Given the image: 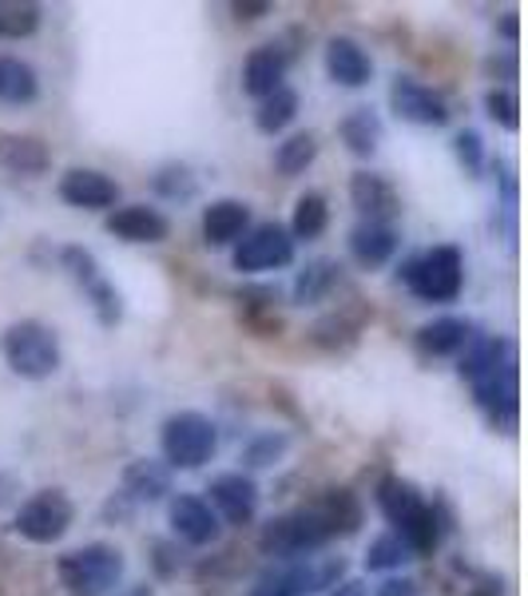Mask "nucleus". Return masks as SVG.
I'll return each instance as SVG.
<instances>
[{"mask_svg":"<svg viewBox=\"0 0 528 596\" xmlns=\"http://www.w3.org/2000/svg\"><path fill=\"white\" fill-rule=\"evenodd\" d=\"M238 275H266V271H283L294 263V239L283 223H251L243 239L231 251Z\"/></svg>","mask_w":528,"mask_h":596,"instance_id":"1a4fd4ad","label":"nucleus"},{"mask_svg":"<svg viewBox=\"0 0 528 596\" xmlns=\"http://www.w3.org/2000/svg\"><path fill=\"white\" fill-rule=\"evenodd\" d=\"M123 553L104 541L72 549L57 560V577L68 596H108L123 580Z\"/></svg>","mask_w":528,"mask_h":596,"instance_id":"20e7f679","label":"nucleus"},{"mask_svg":"<svg viewBox=\"0 0 528 596\" xmlns=\"http://www.w3.org/2000/svg\"><path fill=\"white\" fill-rule=\"evenodd\" d=\"M0 354L9 362V370L24 382H44L60 370V339L52 326L37 319L12 322L4 339H0Z\"/></svg>","mask_w":528,"mask_h":596,"instance_id":"7ed1b4c3","label":"nucleus"},{"mask_svg":"<svg viewBox=\"0 0 528 596\" xmlns=\"http://www.w3.org/2000/svg\"><path fill=\"white\" fill-rule=\"evenodd\" d=\"M349 203L358 208L362 223H389V228H394V219L402 215L397 188L386 175H377V171H358V175L349 180Z\"/></svg>","mask_w":528,"mask_h":596,"instance_id":"2eb2a0df","label":"nucleus"},{"mask_svg":"<svg viewBox=\"0 0 528 596\" xmlns=\"http://www.w3.org/2000/svg\"><path fill=\"white\" fill-rule=\"evenodd\" d=\"M72 517H75V505L64 489H37L17 509L12 529H17V537L29 541V545H57L72 529Z\"/></svg>","mask_w":528,"mask_h":596,"instance_id":"6e6552de","label":"nucleus"},{"mask_svg":"<svg viewBox=\"0 0 528 596\" xmlns=\"http://www.w3.org/2000/svg\"><path fill=\"white\" fill-rule=\"evenodd\" d=\"M235 12H238V20H258V17H266V12H271V4H266V0H238L235 4Z\"/></svg>","mask_w":528,"mask_h":596,"instance_id":"58836bf2","label":"nucleus"},{"mask_svg":"<svg viewBox=\"0 0 528 596\" xmlns=\"http://www.w3.org/2000/svg\"><path fill=\"white\" fill-rule=\"evenodd\" d=\"M60 199L75 211H112L120 203V183L95 168H72L60 175Z\"/></svg>","mask_w":528,"mask_h":596,"instance_id":"4468645a","label":"nucleus"},{"mask_svg":"<svg viewBox=\"0 0 528 596\" xmlns=\"http://www.w3.org/2000/svg\"><path fill=\"white\" fill-rule=\"evenodd\" d=\"M251 231V208L243 199H215L203 208V243L235 246Z\"/></svg>","mask_w":528,"mask_h":596,"instance_id":"a211bd4d","label":"nucleus"},{"mask_svg":"<svg viewBox=\"0 0 528 596\" xmlns=\"http://www.w3.org/2000/svg\"><path fill=\"white\" fill-rule=\"evenodd\" d=\"M338 279H342V266L334 259H314L311 266H302L298 283H294V303L298 306L322 303L338 286Z\"/></svg>","mask_w":528,"mask_h":596,"instance_id":"cd10ccee","label":"nucleus"},{"mask_svg":"<svg viewBox=\"0 0 528 596\" xmlns=\"http://www.w3.org/2000/svg\"><path fill=\"white\" fill-rule=\"evenodd\" d=\"M160 449L167 469H203L219 449V430L207 414L180 410L160 426Z\"/></svg>","mask_w":528,"mask_h":596,"instance_id":"423d86ee","label":"nucleus"},{"mask_svg":"<svg viewBox=\"0 0 528 596\" xmlns=\"http://www.w3.org/2000/svg\"><path fill=\"white\" fill-rule=\"evenodd\" d=\"M331 541H334V529H331V521L322 517L318 505H302V509L266 521L263 533H258V549H263V557L283 565V560L318 557Z\"/></svg>","mask_w":528,"mask_h":596,"instance_id":"f03ea898","label":"nucleus"},{"mask_svg":"<svg viewBox=\"0 0 528 596\" xmlns=\"http://www.w3.org/2000/svg\"><path fill=\"white\" fill-rule=\"evenodd\" d=\"M314 160H318V135L314 132H294L274 148V171L286 175V180L302 175Z\"/></svg>","mask_w":528,"mask_h":596,"instance_id":"c756f323","label":"nucleus"},{"mask_svg":"<svg viewBox=\"0 0 528 596\" xmlns=\"http://www.w3.org/2000/svg\"><path fill=\"white\" fill-rule=\"evenodd\" d=\"M291 449V437L278 434V430H266V434L251 437L243 449V465H251V469H266V465H278L283 462V454Z\"/></svg>","mask_w":528,"mask_h":596,"instance_id":"473e14b6","label":"nucleus"},{"mask_svg":"<svg viewBox=\"0 0 528 596\" xmlns=\"http://www.w3.org/2000/svg\"><path fill=\"white\" fill-rule=\"evenodd\" d=\"M286 52L278 44H263L255 48L251 57L243 60V92L251 95V100H266L271 92H278L286 80Z\"/></svg>","mask_w":528,"mask_h":596,"instance_id":"6ab92c4d","label":"nucleus"},{"mask_svg":"<svg viewBox=\"0 0 528 596\" xmlns=\"http://www.w3.org/2000/svg\"><path fill=\"white\" fill-rule=\"evenodd\" d=\"M338 580H346V560L342 557L283 560V565L266 568L246 596H326Z\"/></svg>","mask_w":528,"mask_h":596,"instance_id":"0eeeda50","label":"nucleus"},{"mask_svg":"<svg viewBox=\"0 0 528 596\" xmlns=\"http://www.w3.org/2000/svg\"><path fill=\"white\" fill-rule=\"evenodd\" d=\"M298 120V92L294 88H278V92H271L266 100H258V112H255V128L263 135H278L286 132L291 123Z\"/></svg>","mask_w":528,"mask_h":596,"instance_id":"c85d7f7f","label":"nucleus"},{"mask_svg":"<svg viewBox=\"0 0 528 596\" xmlns=\"http://www.w3.org/2000/svg\"><path fill=\"white\" fill-rule=\"evenodd\" d=\"M115 596H155V588H151V585H132V588H123V593H115Z\"/></svg>","mask_w":528,"mask_h":596,"instance_id":"a19ab883","label":"nucleus"},{"mask_svg":"<svg viewBox=\"0 0 528 596\" xmlns=\"http://www.w3.org/2000/svg\"><path fill=\"white\" fill-rule=\"evenodd\" d=\"M406 560H414V553H409V545L397 537L394 529L369 541V549H366V568H369V573H394V568H402Z\"/></svg>","mask_w":528,"mask_h":596,"instance_id":"2f4dec72","label":"nucleus"},{"mask_svg":"<svg viewBox=\"0 0 528 596\" xmlns=\"http://www.w3.org/2000/svg\"><path fill=\"white\" fill-rule=\"evenodd\" d=\"M326 228H331V208H326V195L322 191H306V195H298V203H294V219H291V239L294 243H314V239L326 235Z\"/></svg>","mask_w":528,"mask_h":596,"instance_id":"bb28decb","label":"nucleus"},{"mask_svg":"<svg viewBox=\"0 0 528 596\" xmlns=\"http://www.w3.org/2000/svg\"><path fill=\"white\" fill-rule=\"evenodd\" d=\"M322 509V517L331 521V529H334V537H349V533H358V525H362V505H358V497L349 489H331V493H322L318 502H314Z\"/></svg>","mask_w":528,"mask_h":596,"instance_id":"7c9ffc66","label":"nucleus"},{"mask_svg":"<svg viewBox=\"0 0 528 596\" xmlns=\"http://www.w3.org/2000/svg\"><path fill=\"white\" fill-rule=\"evenodd\" d=\"M374 596H417V580L409 577H386L374 588Z\"/></svg>","mask_w":528,"mask_h":596,"instance_id":"4c0bfd02","label":"nucleus"},{"mask_svg":"<svg viewBox=\"0 0 528 596\" xmlns=\"http://www.w3.org/2000/svg\"><path fill=\"white\" fill-rule=\"evenodd\" d=\"M397 246H402V239L389 223H358L349 231V255L362 266H386L397 255Z\"/></svg>","mask_w":528,"mask_h":596,"instance_id":"4be33fe9","label":"nucleus"},{"mask_svg":"<svg viewBox=\"0 0 528 596\" xmlns=\"http://www.w3.org/2000/svg\"><path fill=\"white\" fill-rule=\"evenodd\" d=\"M469 339H473L469 322L445 314V319L425 322L422 331H417V351H422L425 358H453V354H461L465 346H469Z\"/></svg>","mask_w":528,"mask_h":596,"instance_id":"412c9836","label":"nucleus"},{"mask_svg":"<svg viewBox=\"0 0 528 596\" xmlns=\"http://www.w3.org/2000/svg\"><path fill=\"white\" fill-rule=\"evenodd\" d=\"M123 493L140 505L163 502L171 493V469L163 462H155V457H140V462H132L123 469Z\"/></svg>","mask_w":528,"mask_h":596,"instance_id":"b1692460","label":"nucleus"},{"mask_svg":"<svg viewBox=\"0 0 528 596\" xmlns=\"http://www.w3.org/2000/svg\"><path fill=\"white\" fill-rule=\"evenodd\" d=\"M60 263H64V271L75 279V286L84 291V299L92 303L95 319L104 322V326H115V322L123 319L120 291L104 279V271H100V263H95L92 251H84V246H64V251H60Z\"/></svg>","mask_w":528,"mask_h":596,"instance_id":"9d476101","label":"nucleus"},{"mask_svg":"<svg viewBox=\"0 0 528 596\" xmlns=\"http://www.w3.org/2000/svg\"><path fill=\"white\" fill-rule=\"evenodd\" d=\"M40 95V77L29 60L20 57H0V104H32Z\"/></svg>","mask_w":528,"mask_h":596,"instance_id":"393cba45","label":"nucleus"},{"mask_svg":"<svg viewBox=\"0 0 528 596\" xmlns=\"http://www.w3.org/2000/svg\"><path fill=\"white\" fill-rule=\"evenodd\" d=\"M389 108H394L397 120L417 123V128H445L449 123V104L441 100V92H434V88L414 77H394Z\"/></svg>","mask_w":528,"mask_h":596,"instance_id":"9b49d317","label":"nucleus"},{"mask_svg":"<svg viewBox=\"0 0 528 596\" xmlns=\"http://www.w3.org/2000/svg\"><path fill=\"white\" fill-rule=\"evenodd\" d=\"M104 228H108V235L123 239V243H163L171 223L160 208L128 203V208H112V215L104 219Z\"/></svg>","mask_w":528,"mask_h":596,"instance_id":"dca6fc26","label":"nucleus"},{"mask_svg":"<svg viewBox=\"0 0 528 596\" xmlns=\"http://www.w3.org/2000/svg\"><path fill=\"white\" fill-rule=\"evenodd\" d=\"M461 378L469 382L477 406L489 414L493 426H517V351L509 339L473 334L461 351Z\"/></svg>","mask_w":528,"mask_h":596,"instance_id":"f257e3e1","label":"nucleus"},{"mask_svg":"<svg viewBox=\"0 0 528 596\" xmlns=\"http://www.w3.org/2000/svg\"><path fill=\"white\" fill-rule=\"evenodd\" d=\"M52 152L37 135H0V168L12 175H44Z\"/></svg>","mask_w":528,"mask_h":596,"instance_id":"5701e85b","label":"nucleus"},{"mask_svg":"<svg viewBox=\"0 0 528 596\" xmlns=\"http://www.w3.org/2000/svg\"><path fill=\"white\" fill-rule=\"evenodd\" d=\"M338 135L349 155L369 160V155L377 152V143H382V120H377L374 108H354V112L338 123Z\"/></svg>","mask_w":528,"mask_h":596,"instance_id":"a878e982","label":"nucleus"},{"mask_svg":"<svg viewBox=\"0 0 528 596\" xmlns=\"http://www.w3.org/2000/svg\"><path fill=\"white\" fill-rule=\"evenodd\" d=\"M402 283L409 286V294H417L422 303H457L465 291V255L457 246L441 243L425 255L409 259L402 266Z\"/></svg>","mask_w":528,"mask_h":596,"instance_id":"39448f33","label":"nucleus"},{"mask_svg":"<svg viewBox=\"0 0 528 596\" xmlns=\"http://www.w3.org/2000/svg\"><path fill=\"white\" fill-rule=\"evenodd\" d=\"M366 593H369L366 580H354V577H349V580H338V585H334L326 596H366Z\"/></svg>","mask_w":528,"mask_h":596,"instance_id":"ea45409f","label":"nucleus"},{"mask_svg":"<svg viewBox=\"0 0 528 596\" xmlns=\"http://www.w3.org/2000/svg\"><path fill=\"white\" fill-rule=\"evenodd\" d=\"M326 77L342 88H366L374 77V60L354 37H331L326 40Z\"/></svg>","mask_w":528,"mask_h":596,"instance_id":"f3484780","label":"nucleus"},{"mask_svg":"<svg viewBox=\"0 0 528 596\" xmlns=\"http://www.w3.org/2000/svg\"><path fill=\"white\" fill-rule=\"evenodd\" d=\"M211 497H203V502L215 509L219 521H226V525H235V529H243V525H251L258 513V485L255 477L246 474H219L211 477L207 485Z\"/></svg>","mask_w":528,"mask_h":596,"instance_id":"ddd939ff","label":"nucleus"},{"mask_svg":"<svg viewBox=\"0 0 528 596\" xmlns=\"http://www.w3.org/2000/svg\"><path fill=\"white\" fill-rule=\"evenodd\" d=\"M37 24H40L37 4H0V40L32 37Z\"/></svg>","mask_w":528,"mask_h":596,"instance_id":"72a5a7b5","label":"nucleus"},{"mask_svg":"<svg viewBox=\"0 0 528 596\" xmlns=\"http://www.w3.org/2000/svg\"><path fill=\"white\" fill-rule=\"evenodd\" d=\"M155 191H160L163 199H191L195 195V175H191L183 163H167V168L155 171Z\"/></svg>","mask_w":528,"mask_h":596,"instance_id":"c9c22d12","label":"nucleus"},{"mask_svg":"<svg viewBox=\"0 0 528 596\" xmlns=\"http://www.w3.org/2000/svg\"><path fill=\"white\" fill-rule=\"evenodd\" d=\"M167 521H171V533L175 541L191 545V549H203V545H215L219 533H223V521L215 517L199 493H175L167 505Z\"/></svg>","mask_w":528,"mask_h":596,"instance_id":"f8f14e48","label":"nucleus"},{"mask_svg":"<svg viewBox=\"0 0 528 596\" xmlns=\"http://www.w3.org/2000/svg\"><path fill=\"white\" fill-rule=\"evenodd\" d=\"M425 505L429 502L422 497V489H417L414 482H406V477H386V482L377 485V509H382V517L394 525V533L406 529Z\"/></svg>","mask_w":528,"mask_h":596,"instance_id":"aec40b11","label":"nucleus"},{"mask_svg":"<svg viewBox=\"0 0 528 596\" xmlns=\"http://www.w3.org/2000/svg\"><path fill=\"white\" fill-rule=\"evenodd\" d=\"M453 148H457V160L465 163V171H469V175H481V168H485V143H481V135L465 128V132H457Z\"/></svg>","mask_w":528,"mask_h":596,"instance_id":"e433bc0d","label":"nucleus"},{"mask_svg":"<svg viewBox=\"0 0 528 596\" xmlns=\"http://www.w3.org/2000/svg\"><path fill=\"white\" fill-rule=\"evenodd\" d=\"M485 112H489V120L500 123L505 132H517L520 128V104L509 88H489V92H485Z\"/></svg>","mask_w":528,"mask_h":596,"instance_id":"f704fd0d","label":"nucleus"}]
</instances>
